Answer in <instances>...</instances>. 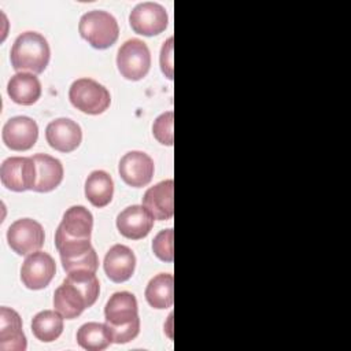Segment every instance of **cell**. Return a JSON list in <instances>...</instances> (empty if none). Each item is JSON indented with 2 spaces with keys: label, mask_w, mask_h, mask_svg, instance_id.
I'll return each mask as SVG.
<instances>
[{
  "label": "cell",
  "mask_w": 351,
  "mask_h": 351,
  "mask_svg": "<svg viewBox=\"0 0 351 351\" xmlns=\"http://www.w3.org/2000/svg\"><path fill=\"white\" fill-rule=\"evenodd\" d=\"M56 273V265L53 258L43 251H36L30 254L22 267L21 280L23 285L29 289H43L53 278Z\"/></svg>",
  "instance_id": "cell-11"
},
{
  "label": "cell",
  "mask_w": 351,
  "mask_h": 351,
  "mask_svg": "<svg viewBox=\"0 0 351 351\" xmlns=\"http://www.w3.org/2000/svg\"><path fill=\"white\" fill-rule=\"evenodd\" d=\"M45 138L53 149L71 152L81 144L82 130L77 122L69 118H58L47 125Z\"/></svg>",
  "instance_id": "cell-14"
},
{
  "label": "cell",
  "mask_w": 351,
  "mask_h": 351,
  "mask_svg": "<svg viewBox=\"0 0 351 351\" xmlns=\"http://www.w3.org/2000/svg\"><path fill=\"white\" fill-rule=\"evenodd\" d=\"M154 215L144 206H129L117 217V228L122 236L130 240L145 237L154 226Z\"/></svg>",
  "instance_id": "cell-15"
},
{
  "label": "cell",
  "mask_w": 351,
  "mask_h": 351,
  "mask_svg": "<svg viewBox=\"0 0 351 351\" xmlns=\"http://www.w3.org/2000/svg\"><path fill=\"white\" fill-rule=\"evenodd\" d=\"M103 265L107 277L112 282H125L134 273L136 256L129 247L115 244L107 251Z\"/></svg>",
  "instance_id": "cell-18"
},
{
  "label": "cell",
  "mask_w": 351,
  "mask_h": 351,
  "mask_svg": "<svg viewBox=\"0 0 351 351\" xmlns=\"http://www.w3.org/2000/svg\"><path fill=\"white\" fill-rule=\"evenodd\" d=\"M173 125H174V112L166 111L160 114L152 125V133L154 137L163 145H173L174 143V133H173Z\"/></svg>",
  "instance_id": "cell-26"
},
{
  "label": "cell",
  "mask_w": 351,
  "mask_h": 351,
  "mask_svg": "<svg viewBox=\"0 0 351 351\" xmlns=\"http://www.w3.org/2000/svg\"><path fill=\"white\" fill-rule=\"evenodd\" d=\"M49 56L48 41L36 32L19 34L11 48V64L18 73H43L48 66Z\"/></svg>",
  "instance_id": "cell-3"
},
{
  "label": "cell",
  "mask_w": 351,
  "mask_h": 351,
  "mask_svg": "<svg viewBox=\"0 0 351 351\" xmlns=\"http://www.w3.org/2000/svg\"><path fill=\"white\" fill-rule=\"evenodd\" d=\"M174 182L173 180H165L156 185L148 188L143 197V206L158 221H166L173 217L174 213Z\"/></svg>",
  "instance_id": "cell-17"
},
{
  "label": "cell",
  "mask_w": 351,
  "mask_h": 351,
  "mask_svg": "<svg viewBox=\"0 0 351 351\" xmlns=\"http://www.w3.org/2000/svg\"><path fill=\"white\" fill-rule=\"evenodd\" d=\"M56 250L59 251L62 266L67 273L74 270H93L99 265L97 254L90 240L67 243Z\"/></svg>",
  "instance_id": "cell-16"
},
{
  "label": "cell",
  "mask_w": 351,
  "mask_h": 351,
  "mask_svg": "<svg viewBox=\"0 0 351 351\" xmlns=\"http://www.w3.org/2000/svg\"><path fill=\"white\" fill-rule=\"evenodd\" d=\"M154 160L141 151H130L125 154L118 165L121 178L134 188L148 185L154 177Z\"/></svg>",
  "instance_id": "cell-13"
},
{
  "label": "cell",
  "mask_w": 351,
  "mask_h": 351,
  "mask_svg": "<svg viewBox=\"0 0 351 351\" xmlns=\"http://www.w3.org/2000/svg\"><path fill=\"white\" fill-rule=\"evenodd\" d=\"M93 228V217L84 206H73L63 214L62 222L59 223L55 233V245L60 247L74 241L90 240Z\"/></svg>",
  "instance_id": "cell-7"
},
{
  "label": "cell",
  "mask_w": 351,
  "mask_h": 351,
  "mask_svg": "<svg viewBox=\"0 0 351 351\" xmlns=\"http://www.w3.org/2000/svg\"><path fill=\"white\" fill-rule=\"evenodd\" d=\"M104 317L112 343L123 344L137 337L140 318L137 300L133 293L126 291L112 293L104 307Z\"/></svg>",
  "instance_id": "cell-2"
},
{
  "label": "cell",
  "mask_w": 351,
  "mask_h": 351,
  "mask_svg": "<svg viewBox=\"0 0 351 351\" xmlns=\"http://www.w3.org/2000/svg\"><path fill=\"white\" fill-rule=\"evenodd\" d=\"M167 12L163 5L154 1L138 3L129 15V23L137 34L156 36L167 27Z\"/></svg>",
  "instance_id": "cell-10"
},
{
  "label": "cell",
  "mask_w": 351,
  "mask_h": 351,
  "mask_svg": "<svg viewBox=\"0 0 351 351\" xmlns=\"http://www.w3.org/2000/svg\"><path fill=\"white\" fill-rule=\"evenodd\" d=\"M36 163L37 177L33 191L36 192H49L53 191L63 180V166L59 159L47 155L36 154L32 156Z\"/></svg>",
  "instance_id": "cell-20"
},
{
  "label": "cell",
  "mask_w": 351,
  "mask_h": 351,
  "mask_svg": "<svg viewBox=\"0 0 351 351\" xmlns=\"http://www.w3.org/2000/svg\"><path fill=\"white\" fill-rule=\"evenodd\" d=\"M160 69L169 80H173V37H169L162 45Z\"/></svg>",
  "instance_id": "cell-28"
},
{
  "label": "cell",
  "mask_w": 351,
  "mask_h": 351,
  "mask_svg": "<svg viewBox=\"0 0 351 351\" xmlns=\"http://www.w3.org/2000/svg\"><path fill=\"white\" fill-rule=\"evenodd\" d=\"M45 240V233L37 221L32 218H21L10 225L7 230V241L11 250L18 255H30L38 251Z\"/></svg>",
  "instance_id": "cell-8"
},
{
  "label": "cell",
  "mask_w": 351,
  "mask_h": 351,
  "mask_svg": "<svg viewBox=\"0 0 351 351\" xmlns=\"http://www.w3.org/2000/svg\"><path fill=\"white\" fill-rule=\"evenodd\" d=\"M78 32L96 49L110 48L119 36L117 19L107 11L92 10L85 12L78 23Z\"/></svg>",
  "instance_id": "cell-4"
},
{
  "label": "cell",
  "mask_w": 351,
  "mask_h": 351,
  "mask_svg": "<svg viewBox=\"0 0 351 351\" xmlns=\"http://www.w3.org/2000/svg\"><path fill=\"white\" fill-rule=\"evenodd\" d=\"M173 239L174 232L171 228L160 230L152 240L154 254L163 262H171L174 256L173 251Z\"/></svg>",
  "instance_id": "cell-27"
},
{
  "label": "cell",
  "mask_w": 351,
  "mask_h": 351,
  "mask_svg": "<svg viewBox=\"0 0 351 351\" xmlns=\"http://www.w3.org/2000/svg\"><path fill=\"white\" fill-rule=\"evenodd\" d=\"M37 170L33 158L27 156H11L7 158L0 167V178L5 188L23 192L33 189L36 184Z\"/></svg>",
  "instance_id": "cell-9"
},
{
  "label": "cell",
  "mask_w": 351,
  "mask_h": 351,
  "mask_svg": "<svg viewBox=\"0 0 351 351\" xmlns=\"http://www.w3.org/2000/svg\"><path fill=\"white\" fill-rule=\"evenodd\" d=\"M117 66L126 80L138 81L144 78L151 67V53L147 44L138 38L125 41L118 49Z\"/></svg>",
  "instance_id": "cell-6"
},
{
  "label": "cell",
  "mask_w": 351,
  "mask_h": 351,
  "mask_svg": "<svg viewBox=\"0 0 351 351\" xmlns=\"http://www.w3.org/2000/svg\"><path fill=\"white\" fill-rule=\"evenodd\" d=\"M7 93L16 104L32 106L41 96V84L36 74L16 73L7 84Z\"/></svg>",
  "instance_id": "cell-21"
},
{
  "label": "cell",
  "mask_w": 351,
  "mask_h": 351,
  "mask_svg": "<svg viewBox=\"0 0 351 351\" xmlns=\"http://www.w3.org/2000/svg\"><path fill=\"white\" fill-rule=\"evenodd\" d=\"M77 341L88 351H101L112 343L107 325L99 322L84 324L77 332Z\"/></svg>",
  "instance_id": "cell-25"
},
{
  "label": "cell",
  "mask_w": 351,
  "mask_h": 351,
  "mask_svg": "<svg viewBox=\"0 0 351 351\" xmlns=\"http://www.w3.org/2000/svg\"><path fill=\"white\" fill-rule=\"evenodd\" d=\"M3 143L12 151L30 149L38 137V126L30 117L18 115L10 118L1 132Z\"/></svg>",
  "instance_id": "cell-12"
},
{
  "label": "cell",
  "mask_w": 351,
  "mask_h": 351,
  "mask_svg": "<svg viewBox=\"0 0 351 351\" xmlns=\"http://www.w3.org/2000/svg\"><path fill=\"white\" fill-rule=\"evenodd\" d=\"M174 278L170 273H159L149 280L145 288V299L154 308H169L173 304Z\"/></svg>",
  "instance_id": "cell-23"
},
{
  "label": "cell",
  "mask_w": 351,
  "mask_h": 351,
  "mask_svg": "<svg viewBox=\"0 0 351 351\" xmlns=\"http://www.w3.org/2000/svg\"><path fill=\"white\" fill-rule=\"evenodd\" d=\"M0 350H26V337L22 330V319L15 310L5 306L0 308Z\"/></svg>",
  "instance_id": "cell-19"
},
{
  "label": "cell",
  "mask_w": 351,
  "mask_h": 351,
  "mask_svg": "<svg viewBox=\"0 0 351 351\" xmlns=\"http://www.w3.org/2000/svg\"><path fill=\"white\" fill-rule=\"evenodd\" d=\"M114 195V182L104 170L92 171L85 181V196L95 207H106Z\"/></svg>",
  "instance_id": "cell-22"
},
{
  "label": "cell",
  "mask_w": 351,
  "mask_h": 351,
  "mask_svg": "<svg viewBox=\"0 0 351 351\" xmlns=\"http://www.w3.org/2000/svg\"><path fill=\"white\" fill-rule=\"evenodd\" d=\"M32 332L38 340L51 343L63 332V317L53 310L40 311L32 319Z\"/></svg>",
  "instance_id": "cell-24"
},
{
  "label": "cell",
  "mask_w": 351,
  "mask_h": 351,
  "mask_svg": "<svg viewBox=\"0 0 351 351\" xmlns=\"http://www.w3.org/2000/svg\"><path fill=\"white\" fill-rule=\"evenodd\" d=\"M69 99L77 110L90 115L104 112L111 103L107 88L92 78L75 80L69 89Z\"/></svg>",
  "instance_id": "cell-5"
},
{
  "label": "cell",
  "mask_w": 351,
  "mask_h": 351,
  "mask_svg": "<svg viewBox=\"0 0 351 351\" xmlns=\"http://www.w3.org/2000/svg\"><path fill=\"white\" fill-rule=\"evenodd\" d=\"M99 292L100 284L95 273L86 270L71 271L56 288L53 307L63 318L73 319L95 304Z\"/></svg>",
  "instance_id": "cell-1"
}]
</instances>
